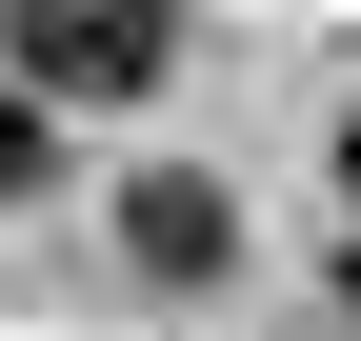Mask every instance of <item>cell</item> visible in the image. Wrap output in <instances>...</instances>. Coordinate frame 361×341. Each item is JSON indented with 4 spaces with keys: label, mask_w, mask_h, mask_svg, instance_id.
<instances>
[{
    "label": "cell",
    "mask_w": 361,
    "mask_h": 341,
    "mask_svg": "<svg viewBox=\"0 0 361 341\" xmlns=\"http://www.w3.org/2000/svg\"><path fill=\"white\" fill-rule=\"evenodd\" d=\"M0 61L40 80V101H141V80L180 61L161 0H0Z\"/></svg>",
    "instance_id": "cell-1"
},
{
    "label": "cell",
    "mask_w": 361,
    "mask_h": 341,
    "mask_svg": "<svg viewBox=\"0 0 361 341\" xmlns=\"http://www.w3.org/2000/svg\"><path fill=\"white\" fill-rule=\"evenodd\" d=\"M121 241H141L161 281H221V261H241V221H221V181H141V201H121Z\"/></svg>",
    "instance_id": "cell-2"
},
{
    "label": "cell",
    "mask_w": 361,
    "mask_h": 341,
    "mask_svg": "<svg viewBox=\"0 0 361 341\" xmlns=\"http://www.w3.org/2000/svg\"><path fill=\"white\" fill-rule=\"evenodd\" d=\"M40 161H61V120H40V80H0V201H20Z\"/></svg>",
    "instance_id": "cell-3"
},
{
    "label": "cell",
    "mask_w": 361,
    "mask_h": 341,
    "mask_svg": "<svg viewBox=\"0 0 361 341\" xmlns=\"http://www.w3.org/2000/svg\"><path fill=\"white\" fill-rule=\"evenodd\" d=\"M341 181H361V120H341Z\"/></svg>",
    "instance_id": "cell-4"
},
{
    "label": "cell",
    "mask_w": 361,
    "mask_h": 341,
    "mask_svg": "<svg viewBox=\"0 0 361 341\" xmlns=\"http://www.w3.org/2000/svg\"><path fill=\"white\" fill-rule=\"evenodd\" d=\"M341 302H361V261H341Z\"/></svg>",
    "instance_id": "cell-5"
}]
</instances>
